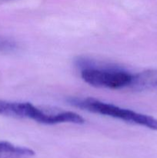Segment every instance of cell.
Listing matches in <instances>:
<instances>
[{
  "mask_svg": "<svg viewBox=\"0 0 157 158\" xmlns=\"http://www.w3.org/2000/svg\"><path fill=\"white\" fill-rule=\"evenodd\" d=\"M69 104L75 107L103 116L124 120L127 123L145 127L157 131V118L137 113L129 109L119 107L111 103H105L92 97L78 98L71 97L68 100Z\"/></svg>",
  "mask_w": 157,
  "mask_h": 158,
  "instance_id": "3957f363",
  "label": "cell"
},
{
  "mask_svg": "<svg viewBox=\"0 0 157 158\" xmlns=\"http://www.w3.org/2000/svg\"><path fill=\"white\" fill-rule=\"evenodd\" d=\"M76 65L86 83L97 88L119 89L130 88L133 74L123 68L103 64L87 58H78Z\"/></svg>",
  "mask_w": 157,
  "mask_h": 158,
  "instance_id": "6da1fadb",
  "label": "cell"
},
{
  "mask_svg": "<svg viewBox=\"0 0 157 158\" xmlns=\"http://www.w3.org/2000/svg\"><path fill=\"white\" fill-rule=\"evenodd\" d=\"M18 46L15 41L0 35V52H10L15 50Z\"/></svg>",
  "mask_w": 157,
  "mask_h": 158,
  "instance_id": "8992f818",
  "label": "cell"
},
{
  "mask_svg": "<svg viewBox=\"0 0 157 158\" xmlns=\"http://www.w3.org/2000/svg\"><path fill=\"white\" fill-rule=\"evenodd\" d=\"M35 152L32 149L0 141V158H32Z\"/></svg>",
  "mask_w": 157,
  "mask_h": 158,
  "instance_id": "5b68a950",
  "label": "cell"
},
{
  "mask_svg": "<svg viewBox=\"0 0 157 158\" xmlns=\"http://www.w3.org/2000/svg\"><path fill=\"white\" fill-rule=\"evenodd\" d=\"M0 115L16 119H31L46 125L58 123L83 124L85 119L72 111L46 112L29 102H12L0 100Z\"/></svg>",
  "mask_w": 157,
  "mask_h": 158,
  "instance_id": "7a4b0ae2",
  "label": "cell"
},
{
  "mask_svg": "<svg viewBox=\"0 0 157 158\" xmlns=\"http://www.w3.org/2000/svg\"><path fill=\"white\" fill-rule=\"evenodd\" d=\"M130 89L134 90H157V70L147 69L133 74Z\"/></svg>",
  "mask_w": 157,
  "mask_h": 158,
  "instance_id": "277c9868",
  "label": "cell"
}]
</instances>
